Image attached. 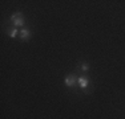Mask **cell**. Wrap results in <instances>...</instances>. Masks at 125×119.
I'll list each match as a JSON object with an SVG mask.
<instances>
[{
  "mask_svg": "<svg viewBox=\"0 0 125 119\" xmlns=\"http://www.w3.org/2000/svg\"><path fill=\"white\" fill-rule=\"evenodd\" d=\"M80 68H81L84 71H87V70L89 69V65L87 64V62H84V64H80Z\"/></svg>",
  "mask_w": 125,
  "mask_h": 119,
  "instance_id": "8992f818",
  "label": "cell"
},
{
  "mask_svg": "<svg viewBox=\"0 0 125 119\" xmlns=\"http://www.w3.org/2000/svg\"><path fill=\"white\" fill-rule=\"evenodd\" d=\"M77 82H79V85H80V87L83 89V90H87V87H88V83H89V79H88V77L87 76H80V77H77Z\"/></svg>",
  "mask_w": 125,
  "mask_h": 119,
  "instance_id": "7a4b0ae2",
  "label": "cell"
},
{
  "mask_svg": "<svg viewBox=\"0 0 125 119\" xmlns=\"http://www.w3.org/2000/svg\"><path fill=\"white\" fill-rule=\"evenodd\" d=\"M11 21L13 23L15 28H16V26H23V25H24L23 13H21V12H16V13H13L12 16H11Z\"/></svg>",
  "mask_w": 125,
  "mask_h": 119,
  "instance_id": "6da1fadb",
  "label": "cell"
},
{
  "mask_svg": "<svg viewBox=\"0 0 125 119\" xmlns=\"http://www.w3.org/2000/svg\"><path fill=\"white\" fill-rule=\"evenodd\" d=\"M77 82V78L75 74H68L67 77H65V85L68 86V87H73V86L76 85Z\"/></svg>",
  "mask_w": 125,
  "mask_h": 119,
  "instance_id": "3957f363",
  "label": "cell"
},
{
  "mask_svg": "<svg viewBox=\"0 0 125 119\" xmlns=\"http://www.w3.org/2000/svg\"><path fill=\"white\" fill-rule=\"evenodd\" d=\"M31 31L29 29H21V31L19 32V37L21 38V40H24V41H27V40H29L31 38Z\"/></svg>",
  "mask_w": 125,
  "mask_h": 119,
  "instance_id": "277c9868",
  "label": "cell"
},
{
  "mask_svg": "<svg viewBox=\"0 0 125 119\" xmlns=\"http://www.w3.org/2000/svg\"><path fill=\"white\" fill-rule=\"evenodd\" d=\"M7 34L10 36V37L15 38L17 34H19V31H17L16 28H8V29H7Z\"/></svg>",
  "mask_w": 125,
  "mask_h": 119,
  "instance_id": "5b68a950",
  "label": "cell"
}]
</instances>
